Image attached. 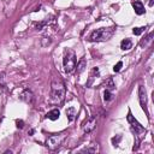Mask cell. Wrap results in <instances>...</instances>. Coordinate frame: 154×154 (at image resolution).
I'll return each mask as SVG.
<instances>
[{"label": "cell", "instance_id": "5", "mask_svg": "<svg viewBox=\"0 0 154 154\" xmlns=\"http://www.w3.org/2000/svg\"><path fill=\"white\" fill-rule=\"evenodd\" d=\"M64 138H65V134L52 135V136H49V137L47 138V141H46V146H47L49 149L54 150V149H57V148L61 144V142H63Z\"/></svg>", "mask_w": 154, "mask_h": 154}, {"label": "cell", "instance_id": "6", "mask_svg": "<svg viewBox=\"0 0 154 154\" xmlns=\"http://www.w3.org/2000/svg\"><path fill=\"white\" fill-rule=\"evenodd\" d=\"M96 122H97V116H91V117L87 120V123L84 124L83 131H84L85 134L91 132V131L95 129V126H96Z\"/></svg>", "mask_w": 154, "mask_h": 154}, {"label": "cell", "instance_id": "7", "mask_svg": "<svg viewBox=\"0 0 154 154\" xmlns=\"http://www.w3.org/2000/svg\"><path fill=\"white\" fill-rule=\"evenodd\" d=\"M138 99H140L141 107L148 114V112H147V93H146V89H144L143 85H140V88H138Z\"/></svg>", "mask_w": 154, "mask_h": 154}, {"label": "cell", "instance_id": "1", "mask_svg": "<svg viewBox=\"0 0 154 154\" xmlns=\"http://www.w3.org/2000/svg\"><path fill=\"white\" fill-rule=\"evenodd\" d=\"M52 100L55 102H61L65 97V84L59 77H54L51 84Z\"/></svg>", "mask_w": 154, "mask_h": 154}, {"label": "cell", "instance_id": "11", "mask_svg": "<svg viewBox=\"0 0 154 154\" xmlns=\"http://www.w3.org/2000/svg\"><path fill=\"white\" fill-rule=\"evenodd\" d=\"M85 67H87V60H85V58H82V59L77 63V72H78V73L83 72Z\"/></svg>", "mask_w": 154, "mask_h": 154}, {"label": "cell", "instance_id": "14", "mask_svg": "<svg viewBox=\"0 0 154 154\" xmlns=\"http://www.w3.org/2000/svg\"><path fill=\"white\" fill-rule=\"evenodd\" d=\"M111 97H112V94H111V90H108V89H106V90L103 91V100H105V101H108V100H111Z\"/></svg>", "mask_w": 154, "mask_h": 154}, {"label": "cell", "instance_id": "13", "mask_svg": "<svg viewBox=\"0 0 154 154\" xmlns=\"http://www.w3.org/2000/svg\"><path fill=\"white\" fill-rule=\"evenodd\" d=\"M75 113H76V111H75L73 107L67 108V111H66V116H67V118H69L70 122H72V120L75 119Z\"/></svg>", "mask_w": 154, "mask_h": 154}, {"label": "cell", "instance_id": "8", "mask_svg": "<svg viewBox=\"0 0 154 154\" xmlns=\"http://www.w3.org/2000/svg\"><path fill=\"white\" fill-rule=\"evenodd\" d=\"M132 7H134V10H135V12L137 14H143L144 13V6H143V4L141 1H134L132 2Z\"/></svg>", "mask_w": 154, "mask_h": 154}, {"label": "cell", "instance_id": "4", "mask_svg": "<svg viewBox=\"0 0 154 154\" xmlns=\"http://www.w3.org/2000/svg\"><path fill=\"white\" fill-rule=\"evenodd\" d=\"M126 119H128V122L130 123V125H131V128H132V130H134V132H135V136H136V144H138L140 141H141V138H142L143 135L146 134V129L135 119V117L131 114L130 111H129V113H128Z\"/></svg>", "mask_w": 154, "mask_h": 154}, {"label": "cell", "instance_id": "12", "mask_svg": "<svg viewBox=\"0 0 154 154\" xmlns=\"http://www.w3.org/2000/svg\"><path fill=\"white\" fill-rule=\"evenodd\" d=\"M20 99L24 100L25 102H31V100H32V94H31L29 90H25V91L20 95Z\"/></svg>", "mask_w": 154, "mask_h": 154}, {"label": "cell", "instance_id": "16", "mask_svg": "<svg viewBox=\"0 0 154 154\" xmlns=\"http://www.w3.org/2000/svg\"><path fill=\"white\" fill-rule=\"evenodd\" d=\"M122 66H123V63H122V61H118V63L114 65V67H113L114 72H119V71H120V69H122Z\"/></svg>", "mask_w": 154, "mask_h": 154}, {"label": "cell", "instance_id": "3", "mask_svg": "<svg viewBox=\"0 0 154 154\" xmlns=\"http://www.w3.org/2000/svg\"><path fill=\"white\" fill-rule=\"evenodd\" d=\"M63 65H64L65 72H67V73H70L75 70V67H76V55H75V52L72 49H70V48L65 49Z\"/></svg>", "mask_w": 154, "mask_h": 154}, {"label": "cell", "instance_id": "15", "mask_svg": "<svg viewBox=\"0 0 154 154\" xmlns=\"http://www.w3.org/2000/svg\"><path fill=\"white\" fill-rule=\"evenodd\" d=\"M152 37H153V34L150 32V34L146 37V40H144V41H141V43H140V45H141V47L146 46V45H147V42H150V41H152Z\"/></svg>", "mask_w": 154, "mask_h": 154}, {"label": "cell", "instance_id": "2", "mask_svg": "<svg viewBox=\"0 0 154 154\" xmlns=\"http://www.w3.org/2000/svg\"><path fill=\"white\" fill-rule=\"evenodd\" d=\"M113 31H114V28H100V29H96L94 30L88 40L90 42H100V41H106L108 40L112 35H113Z\"/></svg>", "mask_w": 154, "mask_h": 154}, {"label": "cell", "instance_id": "17", "mask_svg": "<svg viewBox=\"0 0 154 154\" xmlns=\"http://www.w3.org/2000/svg\"><path fill=\"white\" fill-rule=\"evenodd\" d=\"M143 30H144V28H135V29L132 30V32H134L135 35H140V34H142Z\"/></svg>", "mask_w": 154, "mask_h": 154}, {"label": "cell", "instance_id": "18", "mask_svg": "<svg viewBox=\"0 0 154 154\" xmlns=\"http://www.w3.org/2000/svg\"><path fill=\"white\" fill-rule=\"evenodd\" d=\"M16 124H17V128H20V129L24 126V122L23 120H17Z\"/></svg>", "mask_w": 154, "mask_h": 154}, {"label": "cell", "instance_id": "10", "mask_svg": "<svg viewBox=\"0 0 154 154\" xmlns=\"http://www.w3.org/2000/svg\"><path fill=\"white\" fill-rule=\"evenodd\" d=\"M120 47H122V49H124V51H129V49L132 47L131 40H130V38H124V40L120 42Z\"/></svg>", "mask_w": 154, "mask_h": 154}, {"label": "cell", "instance_id": "9", "mask_svg": "<svg viewBox=\"0 0 154 154\" xmlns=\"http://www.w3.org/2000/svg\"><path fill=\"white\" fill-rule=\"evenodd\" d=\"M59 116H60V111H59L58 108H54V109L49 111V112L46 114V117H47L48 119H51V120H57V119L59 118Z\"/></svg>", "mask_w": 154, "mask_h": 154}]
</instances>
